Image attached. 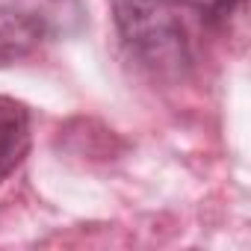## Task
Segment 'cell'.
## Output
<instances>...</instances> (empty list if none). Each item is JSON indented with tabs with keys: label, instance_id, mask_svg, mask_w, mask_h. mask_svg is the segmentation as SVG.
Here are the masks:
<instances>
[{
	"label": "cell",
	"instance_id": "2",
	"mask_svg": "<svg viewBox=\"0 0 251 251\" xmlns=\"http://www.w3.org/2000/svg\"><path fill=\"white\" fill-rule=\"evenodd\" d=\"M30 151V109L0 95V180H6Z\"/></svg>",
	"mask_w": 251,
	"mask_h": 251
},
{
	"label": "cell",
	"instance_id": "1",
	"mask_svg": "<svg viewBox=\"0 0 251 251\" xmlns=\"http://www.w3.org/2000/svg\"><path fill=\"white\" fill-rule=\"evenodd\" d=\"M112 18L121 42L142 65L157 74H186L213 27L198 0H112Z\"/></svg>",
	"mask_w": 251,
	"mask_h": 251
},
{
	"label": "cell",
	"instance_id": "3",
	"mask_svg": "<svg viewBox=\"0 0 251 251\" xmlns=\"http://www.w3.org/2000/svg\"><path fill=\"white\" fill-rule=\"evenodd\" d=\"M48 33V21L39 12H24L15 6H0V59H15L30 53Z\"/></svg>",
	"mask_w": 251,
	"mask_h": 251
},
{
	"label": "cell",
	"instance_id": "4",
	"mask_svg": "<svg viewBox=\"0 0 251 251\" xmlns=\"http://www.w3.org/2000/svg\"><path fill=\"white\" fill-rule=\"evenodd\" d=\"M242 3H245V0H210L207 15H210L213 24H225V21L230 18V12H233L236 6H242Z\"/></svg>",
	"mask_w": 251,
	"mask_h": 251
}]
</instances>
